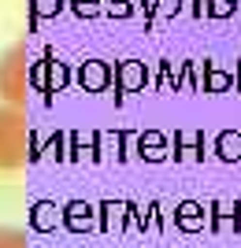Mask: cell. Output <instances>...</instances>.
I'll return each mask as SVG.
<instances>
[{"instance_id":"7a4b0ae2","label":"cell","mask_w":241,"mask_h":248,"mask_svg":"<svg viewBox=\"0 0 241 248\" xmlns=\"http://www.w3.org/2000/svg\"><path fill=\"white\" fill-rule=\"evenodd\" d=\"M26 82H30L26 45H8L0 52V100L26 104Z\"/></svg>"},{"instance_id":"6da1fadb","label":"cell","mask_w":241,"mask_h":248,"mask_svg":"<svg viewBox=\"0 0 241 248\" xmlns=\"http://www.w3.org/2000/svg\"><path fill=\"white\" fill-rule=\"evenodd\" d=\"M30 155V126L22 104L0 100V170H19Z\"/></svg>"},{"instance_id":"3957f363","label":"cell","mask_w":241,"mask_h":248,"mask_svg":"<svg viewBox=\"0 0 241 248\" xmlns=\"http://www.w3.org/2000/svg\"><path fill=\"white\" fill-rule=\"evenodd\" d=\"M0 248H26V233L15 226H0Z\"/></svg>"}]
</instances>
